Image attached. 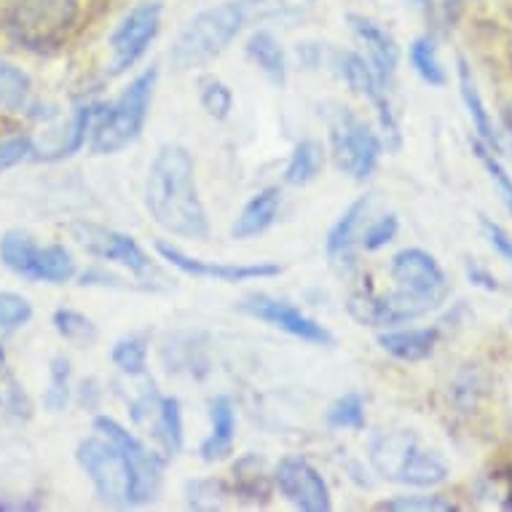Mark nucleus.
Segmentation results:
<instances>
[{
	"mask_svg": "<svg viewBox=\"0 0 512 512\" xmlns=\"http://www.w3.org/2000/svg\"><path fill=\"white\" fill-rule=\"evenodd\" d=\"M0 408L14 421H27L33 416V403H30L25 387L11 373H6L0 381Z\"/></svg>",
	"mask_w": 512,
	"mask_h": 512,
	"instance_id": "obj_39",
	"label": "nucleus"
},
{
	"mask_svg": "<svg viewBox=\"0 0 512 512\" xmlns=\"http://www.w3.org/2000/svg\"><path fill=\"white\" fill-rule=\"evenodd\" d=\"M159 81V70L151 68L126 86L121 97L113 105L102 102L100 113L92 124V153L97 156H113L124 151L143 135L145 121L151 113L153 89Z\"/></svg>",
	"mask_w": 512,
	"mask_h": 512,
	"instance_id": "obj_5",
	"label": "nucleus"
},
{
	"mask_svg": "<svg viewBox=\"0 0 512 512\" xmlns=\"http://www.w3.org/2000/svg\"><path fill=\"white\" fill-rule=\"evenodd\" d=\"M456 73H459V94H462V102L467 113H470V121L475 126V135L483 145H488L494 153H502V140H499V132H496L494 118L488 113L486 102H483V94H480L478 84H475V76H472V68L467 65V59L459 57L456 62Z\"/></svg>",
	"mask_w": 512,
	"mask_h": 512,
	"instance_id": "obj_21",
	"label": "nucleus"
},
{
	"mask_svg": "<svg viewBox=\"0 0 512 512\" xmlns=\"http://www.w3.org/2000/svg\"><path fill=\"white\" fill-rule=\"evenodd\" d=\"M504 483H507V496H504V507H507V510H512V462H510V467H507V472H504Z\"/></svg>",
	"mask_w": 512,
	"mask_h": 512,
	"instance_id": "obj_46",
	"label": "nucleus"
},
{
	"mask_svg": "<svg viewBox=\"0 0 512 512\" xmlns=\"http://www.w3.org/2000/svg\"><path fill=\"white\" fill-rule=\"evenodd\" d=\"M73 239H76L81 247H84L92 258H100V261L118 263L124 266L137 277H143L148 271H153L151 255L137 244L135 236L121 234V231H113V228L97 226V223H73Z\"/></svg>",
	"mask_w": 512,
	"mask_h": 512,
	"instance_id": "obj_16",
	"label": "nucleus"
},
{
	"mask_svg": "<svg viewBox=\"0 0 512 512\" xmlns=\"http://www.w3.org/2000/svg\"><path fill=\"white\" fill-rule=\"evenodd\" d=\"M148 336L145 333H129V336L118 338L113 349H110V360L121 373L126 376H145L148 373Z\"/></svg>",
	"mask_w": 512,
	"mask_h": 512,
	"instance_id": "obj_29",
	"label": "nucleus"
},
{
	"mask_svg": "<svg viewBox=\"0 0 512 512\" xmlns=\"http://www.w3.org/2000/svg\"><path fill=\"white\" fill-rule=\"evenodd\" d=\"M376 510L387 512H456V507L451 499H445L440 494H408V496H395V499H387V502H378Z\"/></svg>",
	"mask_w": 512,
	"mask_h": 512,
	"instance_id": "obj_37",
	"label": "nucleus"
},
{
	"mask_svg": "<svg viewBox=\"0 0 512 512\" xmlns=\"http://www.w3.org/2000/svg\"><path fill=\"white\" fill-rule=\"evenodd\" d=\"M161 360L169 373H185V376L202 378L210 373V357H207V344L202 336L194 333H180L167 341L161 349Z\"/></svg>",
	"mask_w": 512,
	"mask_h": 512,
	"instance_id": "obj_23",
	"label": "nucleus"
},
{
	"mask_svg": "<svg viewBox=\"0 0 512 512\" xmlns=\"http://www.w3.org/2000/svg\"><path fill=\"white\" fill-rule=\"evenodd\" d=\"M210 435L199 445V456L204 462H220L234 451L236 443V405L228 395H218L210 400Z\"/></svg>",
	"mask_w": 512,
	"mask_h": 512,
	"instance_id": "obj_20",
	"label": "nucleus"
},
{
	"mask_svg": "<svg viewBox=\"0 0 512 512\" xmlns=\"http://www.w3.org/2000/svg\"><path fill=\"white\" fill-rule=\"evenodd\" d=\"M464 274H467V279H470L472 285L480 287V290H486V293H496V290H499V282H496L494 274H491L488 269H483L480 263L467 261V266H464Z\"/></svg>",
	"mask_w": 512,
	"mask_h": 512,
	"instance_id": "obj_44",
	"label": "nucleus"
},
{
	"mask_svg": "<svg viewBox=\"0 0 512 512\" xmlns=\"http://www.w3.org/2000/svg\"><path fill=\"white\" fill-rule=\"evenodd\" d=\"M102 102H84V105H78L73 110V118H70L68 129H65V135L59 137L57 143L51 145V148H38L33 153L35 161H62L70 159V156H76L81 148L86 145V135L92 132V124L97 113H100Z\"/></svg>",
	"mask_w": 512,
	"mask_h": 512,
	"instance_id": "obj_25",
	"label": "nucleus"
},
{
	"mask_svg": "<svg viewBox=\"0 0 512 512\" xmlns=\"http://www.w3.org/2000/svg\"><path fill=\"white\" fill-rule=\"evenodd\" d=\"M333 70L354 94H360L370 102L387 143L392 148H400V121H397L392 102H389V89L381 84V78L376 76L368 57H362L357 51H333Z\"/></svg>",
	"mask_w": 512,
	"mask_h": 512,
	"instance_id": "obj_12",
	"label": "nucleus"
},
{
	"mask_svg": "<svg viewBox=\"0 0 512 512\" xmlns=\"http://www.w3.org/2000/svg\"><path fill=\"white\" fill-rule=\"evenodd\" d=\"M3 376H6V349L0 344V381H3Z\"/></svg>",
	"mask_w": 512,
	"mask_h": 512,
	"instance_id": "obj_48",
	"label": "nucleus"
},
{
	"mask_svg": "<svg viewBox=\"0 0 512 512\" xmlns=\"http://www.w3.org/2000/svg\"><path fill=\"white\" fill-rule=\"evenodd\" d=\"M510 322H512V319H510Z\"/></svg>",
	"mask_w": 512,
	"mask_h": 512,
	"instance_id": "obj_50",
	"label": "nucleus"
},
{
	"mask_svg": "<svg viewBox=\"0 0 512 512\" xmlns=\"http://www.w3.org/2000/svg\"><path fill=\"white\" fill-rule=\"evenodd\" d=\"M0 263L17 277L46 285H65L76 277V261L62 244H41L25 231H6L0 236Z\"/></svg>",
	"mask_w": 512,
	"mask_h": 512,
	"instance_id": "obj_7",
	"label": "nucleus"
},
{
	"mask_svg": "<svg viewBox=\"0 0 512 512\" xmlns=\"http://www.w3.org/2000/svg\"><path fill=\"white\" fill-rule=\"evenodd\" d=\"M129 419L159 445L164 459L183 451V405L177 397L161 395L156 387L145 389L143 395L129 403Z\"/></svg>",
	"mask_w": 512,
	"mask_h": 512,
	"instance_id": "obj_11",
	"label": "nucleus"
},
{
	"mask_svg": "<svg viewBox=\"0 0 512 512\" xmlns=\"http://www.w3.org/2000/svg\"><path fill=\"white\" fill-rule=\"evenodd\" d=\"M51 322H54V330L59 336L65 341H73V344H92L97 338V325L76 309H57Z\"/></svg>",
	"mask_w": 512,
	"mask_h": 512,
	"instance_id": "obj_36",
	"label": "nucleus"
},
{
	"mask_svg": "<svg viewBox=\"0 0 512 512\" xmlns=\"http://www.w3.org/2000/svg\"><path fill=\"white\" fill-rule=\"evenodd\" d=\"M279 207H282V194H279V188H263L258 194L252 196L250 202L244 204L242 212H239V218L231 226V236L244 242V239H255V236H261L266 228L277 220Z\"/></svg>",
	"mask_w": 512,
	"mask_h": 512,
	"instance_id": "obj_24",
	"label": "nucleus"
},
{
	"mask_svg": "<svg viewBox=\"0 0 512 512\" xmlns=\"http://www.w3.org/2000/svg\"><path fill=\"white\" fill-rule=\"evenodd\" d=\"M328 424L333 429H352V432H362L368 424L365 416V400L357 392L338 397L336 403L328 408Z\"/></svg>",
	"mask_w": 512,
	"mask_h": 512,
	"instance_id": "obj_35",
	"label": "nucleus"
},
{
	"mask_svg": "<svg viewBox=\"0 0 512 512\" xmlns=\"http://www.w3.org/2000/svg\"><path fill=\"white\" fill-rule=\"evenodd\" d=\"M156 252L167 263H172L177 271L196 279H215L223 285H239V282H255V279H274L282 274L279 263H215L202 261L188 255L180 247L169 242H156Z\"/></svg>",
	"mask_w": 512,
	"mask_h": 512,
	"instance_id": "obj_17",
	"label": "nucleus"
},
{
	"mask_svg": "<svg viewBox=\"0 0 512 512\" xmlns=\"http://www.w3.org/2000/svg\"><path fill=\"white\" fill-rule=\"evenodd\" d=\"M145 210L169 234L199 242L210 236V218L196 185V161L188 148L161 145L145 180Z\"/></svg>",
	"mask_w": 512,
	"mask_h": 512,
	"instance_id": "obj_1",
	"label": "nucleus"
},
{
	"mask_svg": "<svg viewBox=\"0 0 512 512\" xmlns=\"http://www.w3.org/2000/svg\"><path fill=\"white\" fill-rule=\"evenodd\" d=\"M408 59H411V68L416 70V76H419L424 84L435 86V89H443V86L448 84V73H445L443 62L437 57L435 41H432L429 35H419V38L411 43Z\"/></svg>",
	"mask_w": 512,
	"mask_h": 512,
	"instance_id": "obj_30",
	"label": "nucleus"
},
{
	"mask_svg": "<svg viewBox=\"0 0 512 512\" xmlns=\"http://www.w3.org/2000/svg\"><path fill=\"white\" fill-rule=\"evenodd\" d=\"M94 432L108 437L110 443H116L121 448V454L126 456V464H129V472H132V507L153 502L159 496L161 483H164L167 459L151 451L140 437L132 435L129 429L121 427L110 416H97L94 419Z\"/></svg>",
	"mask_w": 512,
	"mask_h": 512,
	"instance_id": "obj_10",
	"label": "nucleus"
},
{
	"mask_svg": "<svg viewBox=\"0 0 512 512\" xmlns=\"http://www.w3.org/2000/svg\"><path fill=\"white\" fill-rule=\"evenodd\" d=\"M239 311L247 314V317H255L271 325V328L282 330L287 336L301 338L306 344L314 346H333L336 338L325 325H319L317 319L303 314L295 303L285 301V298H274V295L255 293L247 295L242 303H239Z\"/></svg>",
	"mask_w": 512,
	"mask_h": 512,
	"instance_id": "obj_13",
	"label": "nucleus"
},
{
	"mask_svg": "<svg viewBox=\"0 0 512 512\" xmlns=\"http://www.w3.org/2000/svg\"><path fill=\"white\" fill-rule=\"evenodd\" d=\"M325 167V148L317 140H301L290 153V161L285 167V183L309 185L314 183Z\"/></svg>",
	"mask_w": 512,
	"mask_h": 512,
	"instance_id": "obj_28",
	"label": "nucleus"
},
{
	"mask_svg": "<svg viewBox=\"0 0 512 512\" xmlns=\"http://www.w3.org/2000/svg\"><path fill=\"white\" fill-rule=\"evenodd\" d=\"M33 319V303L19 293H0V333H14Z\"/></svg>",
	"mask_w": 512,
	"mask_h": 512,
	"instance_id": "obj_40",
	"label": "nucleus"
},
{
	"mask_svg": "<svg viewBox=\"0 0 512 512\" xmlns=\"http://www.w3.org/2000/svg\"><path fill=\"white\" fill-rule=\"evenodd\" d=\"M228 496H231V491L218 478H196L185 483V507L188 510H220L226 504Z\"/></svg>",
	"mask_w": 512,
	"mask_h": 512,
	"instance_id": "obj_33",
	"label": "nucleus"
},
{
	"mask_svg": "<svg viewBox=\"0 0 512 512\" xmlns=\"http://www.w3.org/2000/svg\"><path fill=\"white\" fill-rule=\"evenodd\" d=\"M274 488L301 512H330L328 480L303 456H285L274 470Z\"/></svg>",
	"mask_w": 512,
	"mask_h": 512,
	"instance_id": "obj_15",
	"label": "nucleus"
},
{
	"mask_svg": "<svg viewBox=\"0 0 512 512\" xmlns=\"http://www.w3.org/2000/svg\"><path fill=\"white\" fill-rule=\"evenodd\" d=\"M35 153V140L27 135L9 137V140H0V175L9 172V169L19 167L22 161L33 159Z\"/></svg>",
	"mask_w": 512,
	"mask_h": 512,
	"instance_id": "obj_42",
	"label": "nucleus"
},
{
	"mask_svg": "<svg viewBox=\"0 0 512 512\" xmlns=\"http://www.w3.org/2000/svg\"><path fill=\"white\" fill-rule=\"evenodd\" d=\"M76 462L108 507H132V472L126 456L108 437H84L76 448Z\"/></svg>",
	"mask_w": 512,
	"mask_h": 512,
	"instance_id": "obj_9",
	"label": "nucleus"
},
{
	"mask_svg": "<svg viewBox=\"0 0 512 512\" xmlns=\"http://www.w3.org/2000/svg\"><path fill=\"white\" fill-rule=\"evenodd\" d=\"M397 231H400V220H397V215H384V218L373 220V223L362 231L360 247L368 252L384 250L387 244L395 242Z\"/></svg>",
	"mask_w": 512,
	"mask_h": 512,
	"instance_id": "obj_41",
	"label": "nucleus"
},
{
	"mask_svg": "<svg viewBox=\"0 0 512 512\" xmlns=\"http://www.w3.org/2000/svg\"><path fill=\"white\" fill-rule=\"evenodd\" d=\"M6 510H41V502H3L0 499V512Z\"/></svg>",
	"mask_w": 512,
	"mask_h": 512,
	"instance_id": "obj_45",
	"label": "nucleus"
},
{
	"mask_svg": "<svg viewBox=\"0 0 512 512\" xmlns=\"http://www.w3.org/2000/svg\"><path fill=\"white\" fill-rule=\"evenodd\" d=\"M480 228H483V234H486L488 244L494 247L499 255H502L504 261L512 263V236L504 231L499 223H494L491 218H480Z\"/></svg>",
	"mask_w": 512,
	"mask_h": 512,
	"instance_id": "obj_43",
	"label": "nucleus"
},
{
	"mask_svg": "<svg viewBox=\"0 0 512 512\" xmlns=\"http://www.w3.org/2000/svg\"><path fill=\"white\" fill-rule=\"evenodd\" d=\"M30 89L33 81L25 70L0 62V113H22L30 100Z\"/></svg>",
	"mask_w": 512,
	"mask_h": 512,
	"instance_id": "obj_31",
	"label": "nucleus"
},
{
	"mask_svg": "<svg viewBox=\"0 0 512 512\" xmlns=\"http://www.w3.org/2000/svg\"><path fill=\"white\" fill-rule=\"evenodd\" d=\"M199 102L215 121H226L234 110V92L220 78L204 76L199 78Z\"/></svg>",
	"mask_w": 512,
	"mask_h": 512,
	"instance_id": "obj_34",
	"label": "nucleus"
},
{
	"mask_svg": "<svg viewBox=\"0 0 512 512\" xmlns=\"http://www.w3.org/2000/svg\"><path fill=\"white\" fill-rule=\"evenodd\" d=\"M368 459L384 480L411 488H435L448 480L451 467L437 451L424 448L413 429L381 432L370 440Z\"/></svg>",
	"mask_w": 512,
	"mask_h": 512,
	"instance_id": "obj_3",
	"label": "nucleus"
},
{
	"mask_svg": "<svg viewBox=\"0 0 512 512\" xmlns=\"http://www.w3.org/2000/svg\"><path fill=\"white\" fill-rule=\"evenodd\" d=\"M231 494L250 504L271 502V494H274V475H271L261 456L247 454L242 456V459H236L234 488H231Z\"/></svg>",
	"mask_w": 512,
	"mask_h": 512,
	"instance_id": "obj_26",
	"label": "nucleus"
},
{
	"mask_svg": "<svg viewBox=\"0 0 512 512\" xmlns=\"http://www.w3.org/2000/svg\"><path fill=\"white\" fill-rule=\"evenodd\" d=\"M440 328H408L378 333V346L400 362H421L435 354Z\"/></svg>",
	"mask_w": 512,
	"mask_h": 512,
	"instance_id": "obj_22",
	"label": "nucleus"
},
{
	"mask_svg": "<svg viewBox=\"0 0 512 512\" xmlns=\"http://www.w3.org/2000/svg\"><path fill=\"white\" fill-rule=\"evenodd\" d=\"M247 17L250 11L242 0H226L199 11L172 43L169 62L183 73L210 65L212 59H218L236 41V35L247 25Z\"/></svg>",
	"mask_w": 512,
	"mask_h": 512,
	"instance_id": "obj_4",
	"label": "nucleus"
},
{
	"mask_svg": "<svg viewBox=\"0 0 512 512\" xmlns=\"http://www.w3.org/2000/svg\"><path fill=\"white\" fill-rule=\"evenodd\" d=\"M472 151H475L478 161L483 164V169L488 172V177H491V183L496 185V191H499V199H502V204L512 215V175L507 172V167H504L502 161H499V153L491 151V148L480 143V140H475V143H472Z\"/></svg>",
	"mask_w": 512,
	"mask_h": 512,
	"instance_id": "obj_38",
	"label": "nucleus"
},
{
	"mask_svg": "<svg viewBox=\"0 0 512 512\" xmlns=\"http://www.w3.org/2000/svg\"><path fill=\"white\" fill-rule=\"evenodd\" d=\"M78 0H17L9 14V35L30 51H54L78 22Z\"/></svg>",
	"mask_w": 512,
	"mask_h": 512,
	"instance_id": "obj_6",
	"label": "nucleus"
},
{
	"mask_svg": "<svg viewBox=\"0 0 512 512\" xmlns=\"http://www.w3.org/2000/svg\"><path fill=\"white\" fill-rule=\"evenodd\" d=\"M448 3H454V6H462V3H467V0H448Z\"/></svg>",
	"mask_w": 512,
	"mask_h": 512,
	"instance_id": "obj_49",
	"label": "nucleus"
},
{
	"mask_svg": "<svg viewBox=\"0 0 512 512\" xmlns=\"http://www.w3.org/2000/svg\"><path fill=\"white\" fill-rule=\"evenodd\" d=\"M349 22V30L354 33V38L365 46L368 51V62L376 70V76L381 78V84L392 89L395 84L397 62H400V49H397L395 38L384 30V27L373 22V19L362 17V14H349L346 17Z\"/></svg>",
	"mask_w": 512,
	"mask_h": 512,
	"instance_id": "obj_18",
	"label": "nucleus"
},
{
	"mask_svg": "<svg viewBox=\"0 0 512 512\" xmlns=\"http://www.w3.org/2000/svg\"><path fill=\"white\" fill-rule=\"evenodd\" d=\"M247 57L255 62V68L261 70L263 76L269 78L277 89L287 86V57L282 43L277 41V35L269 30H258L250 35L247 41Z\"/></svg>",
	"mask_w": 512,
	"mask_h": 512,
	"instance_id": "obj_27",
	"label": "nucleus"
},
{
	"mask_svg": "<svg viewBox=\"0 0 512 512\" xmlns=\"http://www.w3.org/2000/svg\"><path fill=\"white\" fill-rule=\"evenodd\" d=\"M330 153L336 167L352 180H368L378 169L381 159V137L362 121L354 110L336 108L328 113Z\"/></svg>",
	"mask_w": 512,
	"mask_h": 512,
	"instance_id": "obj_8",
	"label": "nucleus"
},
{
	"mask_svg": "<svg viewBox=\"0 0 512 512\" xmlns=\"http://www.w3.org/2000/svg\"><path fill=\"white\" fill-rule=\"evenodd\" d=\"M161 30L159 3H143L129 11L110 33V73L118 76L143 57Z\"/></svg>",
	"mask_w": 512,
	"mask_h": 512,
	"instance_id": "obj_14",
	"label": "nucleus"
},
{
	"mask_svg": "<svg viewBox=\"0 0 512 512\" xmlns=\"http://www.w3.org/2000/svg\"><path fill=\"white\" fill-rule=\"evenodd\" d=\"M413 9H419L421 14H432V9H435V3L432 0H408Z\"/></svg>",
	"mask_w": 512,
	"mask_h": 512,
	"instance_id": "obj_47",
	"label": "nucleus"
},
{
	"mask_svg": "<svg viewBox=\"0 0 512 512\" xmlns=\"http://www.w3.org/2000/svg\"><path fill=\"white\" fill-rule=\"evenodd\" d=\"M389 277L395 290L387 293L397 325L419 319L437 309L448 298L451 282L445 277L443 266L432 252L421 247H405L389 263Z\"/></svg>",
	"mask_w": 512,
	"mask_h": 512,
	"instance_id": "obj_2",
	"label": "nucleus"
},
{
	"mask_svg": "<svg viewBox=\"0 0 512 512\" xmlns=\"http://www.w3.org/2000/svg\"><path fill=\"white\" fill-rule=\"evenodd\" d=\"M370 194L360 196L357 202L349 204V210L341 215V218L333 223V228L328 231V242H325V252H328V258L333 266L338 269H352L354 258H357V247H360V228L362 220L368 215L370 210Z\"/></svg>",
	"mask_w": 512,
	"mask_h": 512,
	"instance_id": "obj_19",
	"label": "nucleus"
},
{
	"mask_svg": "<svg viewBox=\"0 0 512 512\" xmlns=\"http://www.w3.org/2000/svg\"><path fill=\"white\" fill-rule=\"evenodd\" d=\"M70 378H73V368L65 354H57L51 360L49 368V387L43 392V408L49 413H62L70 405Z\"/></svg>",
	"mask_w": 512,
	"mask_h": 512,
	"instance_id": "obj_32",
	"label": "nucleus"
}]
</instances>
